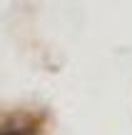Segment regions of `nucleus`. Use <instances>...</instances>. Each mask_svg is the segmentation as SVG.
<instances>
[{"instance_id":"f257e3e1","label":"nucleus","mask_w":132,"mask_h":135,"mask_svg":"<svg viewBox=\"0 0 132 135\" xmlns=\"http://www.w3.org/2000/svg\"><path fill=\"white\" fill-rule=\"evenodd\" d=\"M0 135H25V133H23V130H3Z\"/></svg>"}]
</instances>
